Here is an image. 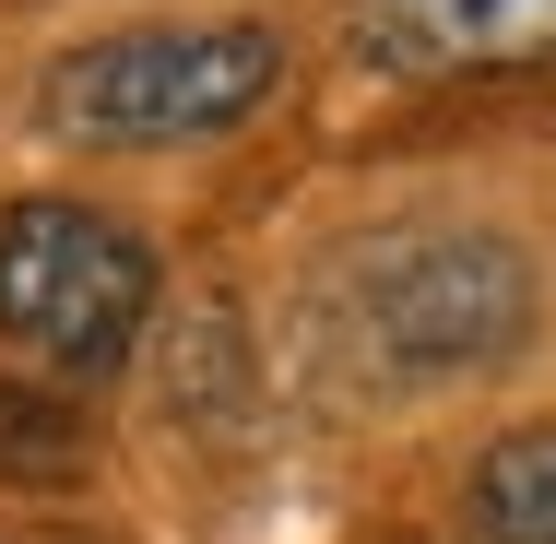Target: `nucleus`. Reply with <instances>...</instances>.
I'll return each instance as SVG.
<instances>
[{
  "label": "nucleus",
  "instance_id": "2",
  "mask_svg": "<svg viewBox=\"0 0 556 544\" xmlns=\"http://www.w3.org/2000/svg\"><path fill=\"white\" fill-rule=\"evenodd\" d=\"M154 320V249L84 202L0 214V343L48 379H108L130 331Z\"/></svg>",
  "mask_w": 556,
  "mask_h": 544
},
{
  "label": "nucleus",
  "instance_id": "3",
  "mask_svg": "<svg viewBox=\"0 0 556 544\" xmlns=\"http://www.w3.org/2000/svg\"><path fill=\"white\" fill-rule=\"evenodd\" d=\"M285 84V48L261 24H154V36H96L48 72V118L96 142H178L225 130Z\"/></svg>",
  "mask_w": 556,
  "mask_h": 544
},
{
  "label": "nucleus",
  "instance_id": "1",
  "mask_svg": "<svg viewBox=\"0 0 556 544\" xmlns=\"http://www.w3.org/2000/svg\"><path fill=\"white\" fill-rule=\"evenodd\" d=\"M533 320L521 249L509 237H355L332 284H320V343H343L367 379H450V367H497Z\"/></svg>",
  "mask_w": 556,
  "mask_h": 544
},
{
  "label": "nucleus",
  "instance_id": "4",
  "mask_svg": "<svg viewBox=\"0 0 556 544\" xmlns=\"http://www.w3.org/2000/svg\"><path fill=\"white\" fill-rule=\"evenodd\" d=\"M343 48L391 84H521L556 72V0H343Z\"/></svg>",
  "mask_w": 556,
  "mask_h": 544
},
{
  "label": "nucleus",
  "instance_id": "6",
  "mask_svg": "<svg viewBox=\"0 0 556 544\" xmlns=\"http://www.w3.org/2000/svg\"><path fill=\"white\" fill-rule=\"evenodd\" d=\"M0 473H24V485L84 473V427L60 403H36V391H0Z\"/></svg>",
  "mask_w": 556,
  "mask_h": 544
},
{
  "label": "nucleus",
  "instance_id": "5",
  "mask_svg": "<svg viewBox=\"0 0 556 544\" xmlns=\"http://www.w3.org/2000/svg\"><path fill=\"white\" fill-rule=\"evenodd\" d=\"M473 544H556V427H509L462 485Z\"/></svg>",
  "mask_w": 556,
  "mask_h": 544
}]
</instances>
